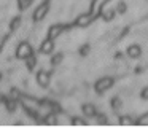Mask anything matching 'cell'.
Returning <instances> with one entry per match:
<instances>
[{
	"mask_svg": "<svg viewBox=\"0 0 148 140\" xmlns=\"http://www.w3.org/2000/svg\"><path fill=\"white\" fill-rule=\"evenodd\" d=\"M108 2L110 0H92V3H91V13H92L94 16H97L100 13V10H102Z\"/></svg>",
	"mask_w": 148,
	"mask_h": 140,
	"instance_id": "8992f818",
	"label": "cell"
},
{
	"mask_svg": "<svg viewBox=\"0 0 148 140\" xmlns=\"http://www.w3.org/2000/svg\"><path fill=\"white\" fill-rule=\"evenodd\" d=\"M0 102H3V95L0 94Z\"/></svg>",
	"mask_w": 148,
	"mask_h": 140,
	"instance_id": "7402d4cb",
	"label": "cell"
},
{
	"mask_svg": "<svg viewBox=\"0 0 148 140\" xmlns=\"http://www.w3.org/2000/svg\"><path fill=\"white\" fill-rule=\"evenodd\" d=\"M53 49H54V41L51 40V38H48V40H45L42 43V48H40V51H42L43 54H51Z\"/></svg>",
	"mask_w": 148,
	"mask_h": 140,
	"instance_id": "ba28073f",
	"label": "cell"
},
{
	"mask_svg": "<svg viewBox=\"0 0 148 140\" xmlns=\"http://www.w3.org/2000/svg\"><path fill=\"white\" fill-rule=\"evenodd\" d=\"M29 56H32V48L29 43H21L16 49V57L18 59H27Z\"/></svg>",
	"mask_w": 148,
	"mask_h": 140,
	"instance_id": "7a4b0ae2",
	"label": "cell"
},
{
	"mask_svg": "<svg viewBox=\"0 0 148 140\" xmlns=\"http://www.w3.org/2000/svg\"><path fill=\"white\" fill-rule=\"evenodd\" d=\"M142 99H145V100H148V86L143 89V91H142Z\"/></svg>",
	"mask_w": 148,
	"mask_h": 140,
	"instance_id": "ffe728a7",
	"label": "cell"
},
{
	"mask_svg": "<svg viewBox=\"0 0 148 140\" xmlns=\"http://www.w3.org/2000/svg\"><path fill=\"white\" fill-rule=\"evenodd\" d=\"M121 123L123 124H134V119H131V118H121Z\"/></svg>",
	"mask_w": 148,
	"mask_h": 140,
	"instance_id": "d6986e66",
	"label": "cell"
},
{
	"mask_svg": "<svg viewBox=\"0 0 148 140\" xmlns=\"http://www.w3.org/2000/svg\"><path fill=\"white\" fill-rule=\"evenodd\" d=\"M83 113L86 115V116H94V115H96V107L91 105V104L83 105Z\"/></svg>",
	"mask_w": 148,
	"mask_h": 140,
	"instance_id": "8fae6325",
	"label": "cell"
},
{
	"mask_svg": "<svg viewBox=\"0 0 148 140\" xmlns=\"http://www.w3.org/2000/svg\"><path fill=\"white\" fill-rule=\"evenodd\" d=\"M100 13H102V16H103V19H105V21H110V19L113 18V14H115L113 8H107V5L100 10Z\"/></svg>",
	"mask_w": 148,
	"mask_h": 140,
	"instance_id": "30bf717a",
	"label": "cell"
},
{
	"mask_svg": "<svg viewBox=\"0 0 148 140\" xmlns=\"http://www.w3.org/2000/svg\"><path fill=\"white\" fill-rule=\"evenodd\" d=\"M7 108H8V111H10V113H13V111L16 110V104L13 102V99L7 100Z\"/></svg>",
	"mask_w": 148,
	"mask_h": 140,
	"instance_id": "5bb4252c",
	"label": "cell"
},
{
	"mask_svg": "<svg viewBox=\"0 0 148 140\" xmlns=\"http://www.w3.org/2000/svg\"><path fill=\"white\" fill-rule=\"evenodd\" d=\"M116 10H118V13H121V14H123V13H126V3L124 2H119L118 6H116Z\"/></svg>",
	"mask_w": 148,
	"mask_h": 140,
	"instance_id": "2e32d148",
	"label": "cell"
},
{
	"mask_svg": "<svg viewBox=\"0 0 148 140\" xmlns=\"http://www.w3.org/2000/svg\"><path fill=\"white\" fill-rule=\"evenodd\" d=\"M61 60H62V54H58V56L53 57V64H54V65H56V64H59Z\"/></svg>",
	"mask_w": 148,
	"mask_h": 140,
	"instance_id": "ac0fdd59",
	"label": "cell"
},
{
	"mask_svg": "<svg viewBox=\"0 0 148 140\" xmlns=\"http://www.w3.org/2000/svg\"><path fill=\"white\" fill-rule=\"evenodd\" d=\"M142 54V49L138 45H131V46L127 48V56L131 57V59H137V57H140Z\"/></svg>",
	"mask_w": 148,
	"mask_h": 140,
	"instance_id": "9c48e42d",
	"label": "cell"
},
{
	"mask_svg": "<svg viewBox=\"0 0 148 140\" xmlns=\"http://www.w3.org/2000/svg\"><path fill=\"white\" fill-rule=\"evenodd\" d=\"M138 124H142V126H148V111L143 115V116H140L138 118V121H137Z\"/></svg>",
	"mask_w": 148,
	"mask_h": 140,
	"instance_id": "9a60e30c",
	"label": "cell"
},
{
	"mask_svg": "<svg viewBox=\"0 0 148 140\" xmlns=\"http://www.w3.org/2000/svg\"><path fill=\"white\" fill-rule=\"evenodd\" d=\"M45 123L46 124H58V118H56V115H48V116L45 118Z\"/></svg>",
	"mask_w": 148,
	"mask_h": 140,
	"instance_id": "4fadbf2b",
	"label": "cell"
},
{
	"mask_svg": "<svg viewBox=\"0 0 148 140\" xmlns=\"http://www.w3.org/2000/svg\"><path fill=\"white\" fill-rule=\"evenodd\" d=\"M64 25L62 24H56V25H51L49 27V30H48V38H51V40H54V38H58L59 35L64 32Z\"/></svg>",
	"mask_w": 148,
	"mask_h": 140,
	"instance_id": "52a82bcc",
	"label": "cell"
},
{
	"mask_svg": "<svg viewBox=\"0 0 148 140\" xmlns=\"http://www.w3.org/2000/svg\"><path fill=\"white\" fill-rule=\"evenodd\" d=\"M26 60H27V69H29V70H32L34 67H35V62H37V59H35L34 56H29Z\"/></svg>",
	"mask_w": 148,
	"mask_h": 140,
	"instance_id": "7c38bea8",
	"label": "cell"
},
{
	"mask_svg": "<svg viewBox=\"0 0 148 140\" xmlns=\"http://www.w3.org/2000/svg\"><path fill=\"white\" fill-rule=\"evenodd\" d=\"M37 81H38V84L42 86V88H48L49 81H51V73L45 72V70L38 72V75H37Z\"/></svg>",
	"mask_w": 148,
	"mask_h": 140,
	"instance_id": "277c9868",
	"label": "cell"
},
{
	"mask_svg": "<svg viewBox=\"0 0 148 140\" xmlns=\"http://www.w3.org/2000/svg\"><path fill=\"white\" fill-rule=\"evenodd\" d=\"M113 86V78H110V76H105V78H100L99 81L96 83V92H99V94H102V92L108 91L110 88Z\"/></svg>",
	"mask_w": 148,
	"mask_h": 140,
	"instance_id": "6da1fadb",
	"label": "cell"
},
{
	"mask_svg": "<svg viewBox=\"0 0 148 140\" xmlns=\"http://www.w3.org/2000/svg\"><path fill=\"white\" fill-rule=\"evenodd\" d=\"M48 8H49V5H48V2H45L43 5H40L38 8L35 10V13H34V21H42L43 18L46 16V13H48Z\"/></svg>",
	"mask_w": 148,
	"mask_h": 140,
	"instance_id": "3957f363",
	"label": "cell"
},
{
	"mask_svg": "<svg viewBox=\"0 0 148 140\" xmlns=\"http://www.w3.org/2000/svg\"><path fill=\"white\" fill-rule=\"evenodd\" d=\"M19 22H21V19H19V18H14V21L11 22V29L14 30V29H16L18 25H19Z\"/></svg>",
	"mask_w": 148,
	"mask_h": 140,
	"instance_id": "e0dca14e",
	"label": "cell"
},
{
	"mask_svg": "<svg viewBox=\"0 0 148 140\" xmlns=\"http://www.w3.org/2000/svg\"><path fill=\"white\" fill-rule=\"evenodd\" d=\"M92 19H94V14H92V13H84V14L78 16L77 25H78V27H86V25H89L91 22H92Z\"/></svg>",
	"mask_w": 148,
	"mask_h": 140,
	"instance_id": "5b68a950",
	"label": "cell"
},
{
	"mask_svg": "<svg viewBox=\"0 0 148 140\" xmlns=\"http://www.w3.org/2000/svg\"><path fill=\"white\" fill-rule=\"evenodd\" d=\"M73 123H75V124H86L84 121H81V119H77V118L73 119Z\"/></svg>",
	"mask_w": 148,
	"mask_h": 140,
	"instance_id": "44dd1931",
	"label": "cell"
}]
</instances>
